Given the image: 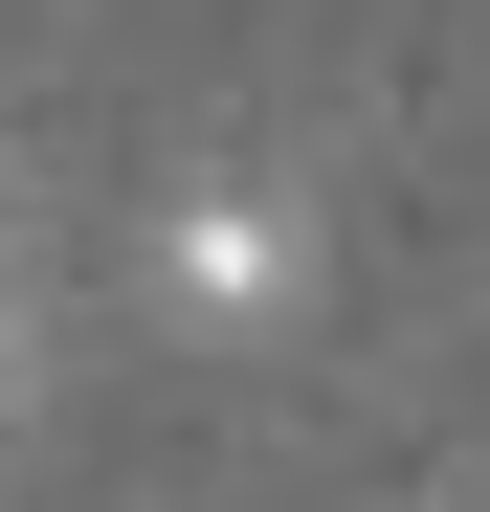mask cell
<instances>
[{
	"label": "cell",
	"mask_w": 490,
	"mask_h": 512,
	"mask_svg": "<svg viewBox=\"0 0 490 512\" xmlns=\"http://www.w3.org/2000/svg\"><path fill=\"white\" fill-rule=\"evenodd\" d=\"M0 401H23V290H0Z\"/></svg>",
	"instance_id": "cell-2"
},
{
	"label": "cell",
	"mask_w": 490,
	"mask_h": 512,
	"mask_svg": "<svg viewBox=\"0 0 490 512\" xmlns=\"http://www.w3.org/2000/svg\"><path fill=\"white\" fill-rule=\"evenodd\" d=\"M156 312H179V334H290L312 312V201L179 179V201H156Z\"/></svg>",
	"instance_id": "cell-1"
}]
</instances>
